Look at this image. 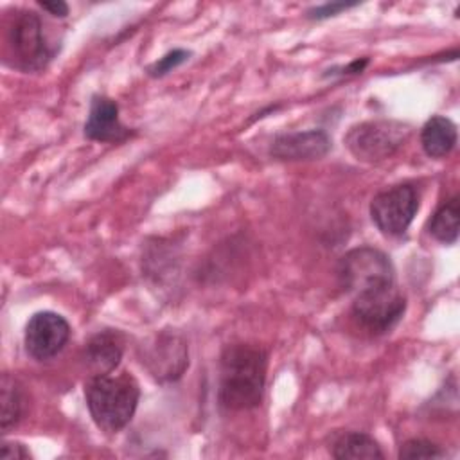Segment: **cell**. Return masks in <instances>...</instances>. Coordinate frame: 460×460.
<instances>
[{
    "instance_id": "1",
    "label": "cell",
    "mask_w": 460,
    "mask_h": 460,
    "mask_svg": "<svg viewBox=\"0 0 460 460\" xmlns=\"http://www.w3.org/2000/svg\"><path fill=\"white\" fill-rule=\"evenodd\" d=\"M268 356L252 343L226 345L219 359L217 399L226 410H250L261 404Z\"/></svg>"
},
{
    "instance_id": "2",
    "label": "cell",
    "mask_w": 460,
    "mask_h": 460,
    "mask_svg": "<svg viewBox=\"0 0 460 460\" xmlns=\"http://www.w3.org/2000/svg\"><path fill=\"white\" fill-rule=\"evenodd\" d=\"M88 411L99 429L106 433L120 431L133 417L140 390L129 374L92 376L84 386Z\"/></svg>"
},
{
    "instance_id": "3",
    "label": "cell",
    "mask_w": 460,
    "mask_h": 460,
    "mask_svg": "<svg viewBox=\"0 0 460 460\" xmlns=\"http://www.w3.org/2000/svg\"><path fill=\"white\" fill-rule=\"evenodd\" d=\"M338 277L345 291L359 295L379 286L394 284L395 270L388 255L381 250L359 246L341 257L338 264Z\"/></svg>"
},
{
    "instance_id": "4",
    "label": "cell",
    "mask_w": 460,
    "mask_h": 460,
    "mask_svg": "<svg viewBox=\"0 0 460 460\" xmlns=\"http://www.w3.org/2000/svg\"><path fill=\"white\" fill-rule=\"evenodd\" d=\"M410 137V128L397 120H367L352 126L345 146L361 162H381L392 156Z\"/></svg>"
},
{
    "instance_id": "5",
    "label": "cell",
    "mask_w": 460,
    "mask_h": 460,
    "mask_svg": "<svg viewBox=\"0 0 460 460\" xmlns=\"http://www.w3.org/2000/svg\"><path fill=\"white\" fill-rule=\"evenodd\" d=\"M7 43L13 50L14 65L25 72L45 68L54 54L43 36L40 16L27 9L14 14L7 29Z\"/></svg>"
},
{
    "instance_id": "6",
    "label": "cell",
    "mask_w": 460,
    "mask_h": 460,
    "mask_svg": "<svg viewBox=\"0 0 460 460\" xmlns=\"http://www.w3.org/2000/svg\"><path fill=\"white\" fill-rule=\"evenodd\" d=\"M404 309L406 298L394 282L354 295L352 316L363 329L381 334L390 331L401 320Z\"/></svg>"
},
{
    "instance_id": "7",
    "label": "cell",
    "mask_w": 460,
    "mask_h": 460,
    "mask_svg": "<svg viewBox=\"0 0 460 460\" xmlns=\"http://www.w3.org/2000/svg\"><path fill=\"white\" fill-rule=\"evenodd\" d=\"M419 210V194L408 185H394L377 192L370 201V217L385 235H401Z\"/></svg>"
},
{
    "instance_id": "8",
    "label": "cell",
    "mask_w": 460,
    "mask_h": 460,
    "mask_svg": "<svg viewBox=\"0 0 460 460\" xmlns=\"http://www.w3.org/2000/svg\"><path fill=\"white\" fill-rule=\"evenodd\" d=\"M70 338V323L58 313L40 311L25 325V350L36 361L58 356Z\"/></svg>"
},
{
    "instance_id": "9",
    "label": "cell",
    "mask_w": 460,
    "mask_h": 460,
    "mask_svg": "<svg viewBox=\"0 0 460 460\" xmlns=\"http://www.w3.org/2000/svg\"><path fill=\"white\" fill-rule=\"evenodd\" d=\"M142 363L158 381H174L189 365L187 343L180 334L160 332L146 347Z\"/></svg>"
},
{
    "instance_id": "10",
    "label": "cell",
    "mask_w": 460,
    "mask_h": 460,
    "mask_svg": "<svg viewBox=\"0 0 460 460\" xmlns=\"http://www.w3.org/2000/svg\"><path fill=\"white\" fill-rule=\"evenodd\" d=\"M331 149V140L322 129L296 131L279 135L270 147V155L277 160L300 162V160H318Z\"/></svg>"
},
{
    "instance_id": "11",
    "label": "cell",
    "mask_w": 460,
    "mask_h": 460,
    "mask_svg": "<svg viewBox=\"0 0 460 460\" xmlns=\"http://www.w3.org/2000/svg\"><path fill=\"white\" fill-rule=\"evenodd\" d=\"M84 135L97 142H122L131 135V131L120 122L117 102L110 97L95 95L84 124Z\"/></svg>"
},
{
    "instance_id": "12",
    "label": "cell",
    "mask_w": 460,
    "mask_h": 460,
    "mask_svg": "<svg viewBox=\"0 0 460 460\" xmlns=\"http://www.w3.org/2000/svg\"><path fill=\"white\" fill-rule=\"evenodd\" d=\"M124 352L122 336L117 331L106 329L90 338L84 347V361L93 376L111 374L120 363Z\"/></svg>"
},
{
    "instance_id": "13",
    "label": "cell",
    "mask_w": 460,
    "mask_h": 460,
    "mask_svg": "<svg viewBox=\"0 0 460 460\" xmlns=\"http://www.w3.org/2000/svg\"><path fill=\"white\" fill-rule=\"evenodd\" d=\"M420 146L431 158L447 156L456 146V126L451 119L435 115L420 129Z\"/></svg>"
},
{
    "instance_id": "14",
    "label": "cell",
    "mask_w": 460,
    "mask_h": 460,
    "mask_svg": "<svg viewBox=\"0 0 460 460\" xmlns=\"http://www.w3.org/2000/svg\"><path fill=\"white\" fill-rule=\"evenodd\" d=\"M332 456L338 460H374L385 455L370 435L363 431H345L334 440Z\"/></svg>"
},
{
    "instance_id": "15",
    "label": "cell",
    "mask_w": 460,
    "mask_h": 460,
    "mask_svg": "<svg viewBox=\"0 0 460 460\" xmlns=\"http://www.w3.org/2000/svg\"><path fill=\"white\" fill-rule=\"evenodd\" d=\"M0 404H2L0 428L4 433H7L11 428H14L20 422L23 415V404H25L22 386L9 374H4L0 381Z\"/></svg>"
},
{
    "instance_id": "16",
    "label": "cell",
    "mask_w": 460,
    "mask_h": 460,
    "mask_svg": "<svg viewBox=\"0 0 460 460\" xmlns=\"http://www.w3.org/2000/svg\"><path fill=\"white\" fill-rule=\"evenodd\" d=\"M458 217H460V203H458V198L453 196L433 214L429 221V234L440 243H446V244L456 243Z\"/></svg>"
},
{
    "instance_id": "17",
    "label": "cell",
    "mask_w": 460,
    "mask_h": 460,
    "mask_svg": "<svg viewBox=\"0 0 460 460\" xmlns=\"http://www.w3.org/2000/svg\"><path fill=\"white\" fill-rule=\"evenodd\" d=\"M399 456L401 458H406V460H415V458H442L446 456V451L431 442V440H426V438H411L408 442H404L401 446V451H399Z\"/></svg>"
},
{
    "instance_id": "18",
    "label": "cell",
    "mask_w": 460,
    "mask_h": 460,
    "mask_svg": "<svg viewBox=\"0 0 460 460\" xmlns=\"http://www.w3.org/2000/svg\"><path fill=\"white\" fill-rule=\"evenodd\" d=\"M189 56H190V52H187V50H183V49H174V50L167 52L165 56H162L158 61H155V63L147 68V72H149V75H153V77H162V75H165L167 72H171L172 68H176V66H180L181 63H185V61L189 59Z\"/></svg>"
},
{
    "instance_id": "19",
    "label": "cell",
    "mask_w": 460,
    "mask_h": 460,
    "mask_svg": "<svg viewBox=\"0 0 460 460\" xmlns=\"http://www.w3.org/2000/svg\"><path fill=\"white\" fill-rule=\"evenodd\" d=\"M358 5L356 2L354 4H347V2H331V4H323V5H318L311 11H307V18H313V20H323V18H329V16H336L338 13L341 11H347L350 7Z\"/></svg>"
},
{
    "instance_id": "20",
    "label": "cell",
    "mask_w": 460,
    "mask_h": 460,
    "mask_svg": "<svg viewBox=\"0 0 460 460\" xmlns=\"http://www.w3.org/2000/svg\"><path fill=\"white\" fill-rule=\"evenodd\" d=\"M29 456L31 453L18 442H4L0 447V458L4 460H22Z\"/></svg>"
},
{
    "instance_id": "21",
    "label": "cell",
    "mask_w": 460,
    "mask_h": 460,
    "mask_svg": "<svg viewBox=\"0 0 460 460\" xmlns=\"http://www.w3.org/2000/svg\"><path fill=\"white\" fill-rule=\"evenodd\" d=\"M38 4H40L41 9L49 11V13L54 14V16L63 18V16L68 14V5H66L65 2H61V0H54V2H38Z\"/></svg>"
}]
</instances>
